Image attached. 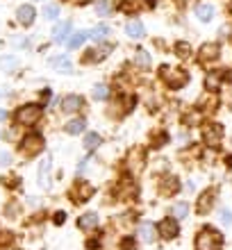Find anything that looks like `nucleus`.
I'll use <instances>...</instances> for the list:
<instances>
[{
    "label": "nucleus",
    "instance_id": "38",
    "mask_svg": "<svg viewBox=\"0 0 232 250\" xmlns=\"http://www.w3.org/2000/svg\"><path fill=\"white\" fill-rule=\"evenodd\" d=\"M175 5H178V7H187V5H189V0H175Z\"/></svg>",
    "mask_w": 232,
    "mask_h": 250
},
{
    "label": "nucleus",
    "instance_id": "41",
    "mask_svg": "<svg viewBox=\"0 0 232 250\" xmlns=\"http://www.w3.org/2000/svg\"><path fill=\"white\" fill-rule=\"evenodd\" d=\"M2 119H5V112H0V121H2Z\"/></svg>",
    "mask_w": 232,
    "mask_h": 250
},
{
    "label": "nucleus",
    "instance_id": "37",
    "mask_svg": "<svg viewBox=\"0 0 232 250\" xmlns=\"http://www.w3.org/2000/svg\"><path fill=\"white\" fill-rule=\"evenodd\" d=\"M0 164H9V155L7 152H0Z\"/></svg>",
    "mask_w": 232,
    "mask_h": 250
},
{
    "label": "nucleus",
    "instance_id": "8",
    "mask_svg": "<svg viewBox=\"0 0 232 250\" xmlns=\"http://www.w3.org/2000/svg\"><path fill=\"white\" fill-rule=\"evenodd\" d=\"M200 134H203V141H205L207 146H219V141L223 139V125L221 123H205L203 130H200Z\"/></svg>",
    "mask_w": 232,
    "mask_h": 250
},
{
    "label": "nucleus",
    "instance_id": "40",
    "mask_svg": "<svg viewBox=\"0 0 232 250\" xmlns=\"http://www.w3.org/2000/svg\"><path fill=\"white\" fill-rule=\"evenodd\" d=\"M226 162H228V166H230V168H232V157H228Z\"/></svg>",
    "mask_w": 232,
    "mask_h": 250
},
{
    "label": "nucleus",
    "instance_id": "9",
    "mask_svg": "<svg viewBox=\"0 0 232 250\" xmlns=\"http://www.w3.org/2000/svg\"><path fill=\"white\" fill-rule=\"evenodd\" d=\"M221 57V48L219 43H203V46L198 48V62H203V64H210V62H216Z\"/></svg>",
    "mask_w": 232,
    "mask_h": 250
},
{
    "label": "nucleus",
    "instance_id": "29",
    "mask_svg": "<svg viewBox=\"0 0 232 250\" xmlns=\"http://www.w3.org/2000/svg\"><path fill=\"white\" fill-rule=\"evenodd\" d=\"M112 2H109V0H98V2H96V14H98V16H109V14H112Z\"/></svg>",
    "mask_w": 232,
    "mask_h": 250
},
{
    "label": "nucleus",
    "instance_id": "24",
    "mask_svg": "<svg viewBox=\"0 0 232 250\" xmlns=\"http://www.w3.org/2000/svg\"><path fill=\"white\" fill-rule=\"evenodd\" d=\"M84 125H86L84 119H71L64 130H66L68 134H82V132H84Z\"/></svg>",
    "mask_w": 232,
    "mask_h": 250
},
{
    "label": "nucleus",
    "instance_id": "25",
    "mask_svg": "<svg viewBox=\"0 0 232 250\" xmlns=\"http://www.w3.org/2000/svg\"><path fill=\"white\" fill-rule=\"evenodd\" d=\"M86 37H89V32H75V34H71V37H68V41H66V46L71 48V50H75V48H80L82 43H84Z\"/></svg>",
    "mask_w": 232,
    "mask_h": 250
},
{
    "label": "nucleus",
    "instance_id": "6",
    "mask_svg": "<svg viewBox=\"0 0 232 250\" xmlns=\"http://www.w3.org/2000/svg\"><path fill=\"white\" fill-rule=\"evenodd\" d=\"M68 196L73 198V203H86L89 198L93 196V187L86 182V180H75V185L71 187V191H68Z\"/></svg>",
    "mask_w": 232,
    "mask_h": 250
},
{
    "label": "nucleus",
    "instance_id": "2",
    "mask_svg": "<svg viewBox=\"0 0 232 250\" xmlns=\"http://www.w3.org/2000/svg\"><path fill=\"white\" fill-rule=\"evenodd\" d=\"M159 78L169 89H182L189 82V73L182 68H171V66H162L159 68Z\"/></svg>",
    "mask_w": 232,
    "mask_h": 250
},
{
    "label": "nucleus",
    "instance_id": "4",
    "mask_svg": "<svg viewBox=\"0 0 232 250\" xmlns=\"http://www.w3.org/2000/svg\"><path fill=\"white\" fill-rule=\"evenodd\" d=\"M214 205H216V189L210 187V189L200 191L198 198H196V211H198L200 216H205L210 211L214 209Z\"/></svg>",
    "mask_w": 232,
    "mask_h": 250
},
{
    "label": "nucleus",
    "instance_id": "21",
    "mask_svg": "<svg viewBox=\"0 0 232 250\" xmlns=\"http://www.w3.org/2000/svg\"><path fill=\"white\" fill-rule=\"evenodd\" d=\"M126 34L130 39H141V37L146 34V27H144V23H139V21H130L126 25Z\"/></svg>",
    "mask_w": 232,
    "mask_h": 250
},
{
    "label": "nucleus",
    "instance_id": "36",
    "mask_svg": "<svg viewBox=\"0 0 232 250\" xmlns=\"http://www.w3.org/2000/svg\"><path fill=\"white\" fill-rule=\"evenodd\" d=\"M64 221H66V214H64V211H57V214H55V225H62Z\"/></svg>",
    "mask_w": 232,
    "mask_h": 250
},
{
    "label": "nucleus",
    "instance_id": "5",
    "mask_svg": "<svg viewBox=\"0 0 232 250\" xmlns=\"http://www.w3.org/2000/svg\"><path fill=\"white\" fill-rule=\"evenodd\" d=\"M21 155H25V157H34V155H39L43 150V137L41 134H27L19 146Z\"/></svg>",
    "mask_w": 232,
    "mask_h": 250
},
{
    "label": "nucleus",
    "instance_id": "1",
    "mask_svg": "<svg viewBox=\"0 0 232 250\" xmlns=\"http://www.w3.org/2000/svg\"><path fill=\"white\" fill-rule=\"evenodd\" d=\"M221 246H223V234L212 225H203L196 232L193 250H221Z\"/></svg>",
    "mask_w": 232,
    "mask_h": 250
},
{
    "label": "nucleus",
    "instance_id": "16",
    "mask_svg": "<svg viewBox=\"0 0 232 250\" xmlns=\"http://www.w3.org/2000/svg\"><path fill=\"white\" fill-rule=\"evenodd\" d=\"M223 78H226V68L223 71H212V73H207V78H205V89L207 91H216L221 86V82H223Z\"/></svg>",
    "mask_w": 232,
    "mask_h": 250
},
{
    "label": "nucleus",
    "instance_id": "26",
    "mask_svg": "<svg viewBox=\"0 0 232 250\" xmlns=\"http://www.w3.org/2000/svg\"><path fill=\"white\" fill-rule=\"evenodd\" d=\"M100 144H103V139H100V134H96V132H89V134L84 137V148L86 150H96Z\"/></svg>",
    "mask_w": 232,
    "mask_h": 250
},
{
    "label": "nucleus",
    "instance_id": "27",
    "mask_svg": "<svg viewBox=\"0 0 232 250\" xmlns=\"http://www.w3.org/2000/svg\"><path fill=\"white\" fill-rule=\"evenodd\" d=\"M175 55H178L180 60H189L191 57V46L187 41H178L175 43Z\"/></svg>",
    "mask_w": 232,
    "mask_h": 250
},
{
    "label": "nucleus",
    "instance_id": "20",
    "mask_svg": "<svg viewBox=\"0 0 232 250\" xmlns=\"http://www.w3.org/2000/svg\"><path fill=\"white\" fill-rule=\"evenodd\" d=\"M50 66L60 73H71L73 71V64H71V60H68L66 55H57V57H53V60H50Z\"/></svg>",
    "mask_w": 232,
    "mask_h": 250
},
{
    "label": "nucleus",
    "instance_id": "18",
    "mask_svg": "<svg viewBox=\"0 0 232 250\" xmlns=\"http://www.w3.org/2000/svg\"><path fill=\"white\" fill-rule=\"evenodd\" d=\"M196 19H198L200 23H210V21L214 19V5H210V2H200V5L196 7Z\"/></svg>",
    "mask_w": 232,
    "mask_h": 250
},
{
    "label": "nucleus",
    "instance_id": "35",
    "mask_svg": "<svg viewBox=\"0 0 232 250\" xmlns=\"http://www.w3.org/2000/svg\"><path fill=\"white\" fill-rule=\"evenodd\" d=\"M0 66H2V68H14V66H19V62L14 60V57H2V60H0Z\"/></svg>",
    "mask_w": 232,
    "mask_h": 250
},
{
    "label": "nucleus",
    "instance_id": "13",
    "mask_svg": "<svg viewBox=\"0 0 232 250\" xmlns=\"http://www.w3.org/2000/svg\"><path fill=\"white\" fill-rule=\"evenodd\" d=\"M68 34H71V21H62L53 30V41L55 43H64V41H68Z\"/></svg>",
    "mask_w": 232,
    "mask_h": 250
},
{
    "label": "nucleus",
    "instance_id": "10",
    "mask_svg": "<svg viewBox=\"0 0 232 250\" xmlns=\"http://www.w3.org/2000/svg\"><path fill=\"white\" fill-rule=\"evenodd\" d=\"M82 107H84V100H82V96H78V93H71V96H64V98H62V112L75 114V112H80Z\"/></svg>",
    "mask_w": 232,
    "mask_h": 250
},
{
    "label": "nucleus",
    "instance_id": "31",
    "mask_svg": "<svg viewBox=\"0 0 232 250\" xmlns=\"http://www.w3.org/2000/svg\"><path fill=\"white\" fill-rule=\"evenodd\" d=\"M119 250H137V239L126 234V237L119 241Z\"/></svg>",
    "mask_w": 232,
    "mask_h": 250
},
{
    "label": "nucleus",
    "instance_id": "42",
    "mask_svg": "<svg viewBox=\"0 0 232 250\" xmlns=\"http://www.w3.org/2000/svg\"><path fill=\"white\" fill-rule=\"evenodd\" d=\"M230 12H232V2H230Z\"/></svg>",
    "mask_w": 232,
    "mask_h": 250
},
{
    "label": "nucleus",
    "instance_id": "14",
    "mask_svg": "<svg viewBox=\"0 0 232 250\" xmlns=\"http://www.w3.org/2000/svg\"><path fill=\"white\" fill-rule=\"evenodd\" d=\"M139 237H141V241L144 244H153L155 239L159 237V232H157V225H153V223H141V228H139Z\"/></svg>",
    "mask_w": 232,
    "mask_h": 250
},
{
    "label": "nucleus",
    "instance_id": "33",
    "mask_svg": "<svg viewBox=\"0 0 232 250\" xmlns=\"http://www.w3.org/2000/svg\"><path fill=\"white\" fill-rule=\"evenodd\" d=\"M43 16H46L48 21H57V16H60V5H46L43 7Z\"/></svg>",
    "mask_w": 232,
    "mask_h": 250
},
{
    "label": "nucleus",
    "instance_id": "17",
    "mask_svg": "<svg viewBox=\"0 0 232 250\" xmlns=\"http://www.w3.org/2000/svg\"><path fill=\"white\" fill-rule=\"evenodd\" d=\"M98 225V214L96 211H86V214H82V216L78 218V228L80 230H93Z\"/></svg>",
    "mask_w": 232,
    "mask_h": 250
},
{
    "label": "nucleus",
    "instance_id": "32",
    "mask_svg": "<svg viewBox=\"0 0 232 250\" xmlns=\"http://www.w3.org/2000/svg\"><path fill=\"white\" fill-rule=\"evenodd\" d=\"M187 214H189V205L182 200V203H178L175 207H173V218H185Z\"/></svg>",
    "mask_w": 232,
    "mask_h": 250
},
{
    "label": "nucleus",
    "instance_id": "28",
    "mask_svg": "<svg viewBox=\"0 0 232 250\" xmlns=\"http://www.w3.org/2000/svg\"><path fill=\"white\" fill-rule=\"evenodd\" d=\"M134 62H137V66L139 68H150V55L146 53V50H137V57H134Z\"/></svg>",
    "mask_w": 232,
    "mask_h": 250
},
{
    "label": "nucleus",
    "instance_id": "39",
    "mask_svg": "<svg viewBox=\"0 0 232 250\" xmlns=\"http://www.w3.org/2000/svg\"><path fill=\"white\" fill-rule=\"evenodd\" d=\"M71 2H78V5H82V2H86V0H71Z\"/></svg>",
    "mask_w": 232,
    "mask_h": 250
},
{
    "label": "nucleus",
    "instance_id": "11",
    "mask_svg": "<svg viewBox=\"0 0 232 250\" xmlns=\"http://www.w3.org/2000/svg\"><path fill=\"white\" fill-rule=\"evenodd\" d=\"M178 191H180V180L175 178V175H169V178L162 180V185H159V193H162V196L171 198V196H175Z\"/></svg>",
    "mask_w": 232,
    "mask_h": 250
},
{
    "label": "nucleus",
    "instance_id": "30",
    "mask_svg": "<svg viewBox=\"0 0 232 250\" xmlns=\"http://www.w3.org/2000/svg\"><path fill=\"white\" fill-rule=\"evenodd\" d=\"M107 98H109V86L107 84L93 86V100H107Z\"/></svg>",
    "mask_w": 232,
    "mask_h": 250
},
{
    "label": "nucleus",
    "instance_id": "3",
    "mask_svg": "<svg viewBox=\"0 0 232 250\" xmlns=\"http://www.w3.org/2000/svg\"><path fill=\"white\" fill-rule=\"evenodd\" d=\"M41 114H43V107L30 103V105L19 107V109H16V114H14V119H16V123H19V125H34L37 121L41 119Z\"/></svg>",
    "mask_w": 232,
    "mask_h": 250
},
{
    "label": "nucleus",
    "instance_id": "19",
    "mask_svg": "<svg viewBox=\"0 0 232 250\" xmlns=\"http://www.w3.org/2000/svg\"><path fill=\"white\" fill-rule=\"evenodd\" d=\"M50 166H53L50 157H46L43 162H41V166H39V185L43 187V189L50 187Z\"/></svg>",
    "mask_w": 232,
    "mask_h": 250
},
{
    "label": "nucleus",
    "instance_id": "23",
    "mask_svg": "<svg viewBox=\"0 0 232 250\" xmlns=\"http://www.w3.org/2000/svg\"><path fill=\"white\" fill-rule=\"evenodd\" d=\"M109 34H112L109 25H105V23H100V25H96V27L91 30V32H89V37H91L93 41H105L107 37H109Z\"/></svg>",
    "mask_w": 232,
    "mask_h": 250
},
{
    "label": "nucleus",
    "instance_id": "12",
    "mask_svg": "<svg viewBox=\"0 0 232 250\" xmlns=\"http://www.w3.org/2000/svg\"><path fill=\"white\" fill-rule=\"evenodd\" d=\"M34 16H37V12H34L32 5H21L19 9H16V21H19L21 25H32L34 23Z\"/></svg>",
    "mask_w": 232,
    "mask_h": 250
},
{
    "label": "nucleus",
    "instance_id": "7",
    "mask_svg": "<svg viewBox=\"0 0 232 250\" xmlns=\"http://www.w3.org/2000/svg\"><path fill=\"white\" fill-rule=\"evenodd\" d=\"M157 232H159V237L166 239V241H173V239L180 234V223H178V218H162L157 223Z\"/></svg>",
    "mask_w": 232,
    "mask_h": 250
},
{
    "label": "nucleus",
    "instance_id": "34",
    "mask_svg": "<svg viewBox=\"0 0 232 250\" xmlns=\"http://www.w3.org/2000/svg\"><path fill=\"white\" fill-rule=\"evenodd\" d=\"M219 221H221L223 225H232V211H230V209H221Z\"/></svg>",
    "mask_w": 232,
    "mask_h": 250
},
{
    "label": "nucleus",
    "instance_id": "22",
    "mask_svg": "<svg viewBox=\"0 0 232 250\" xmlns=\"http://www.w3.org/2000/svg\"><path fill=\"white\" fill-rule=\"evenodd\" d=\"M144 7V0H119V9L123 14H137Z\"/></svg>",
    "mask_w": 232,
    "mask_h": 250
},
{
    "label": "nucleus",
    "instance_id": "15",
    "mask_svg": "<svg viewBox=\"0 0 232 250\" xmlns=\"http://www.w3.org/2000/svg\"><path fill=\"white\" fill-rule=\"evenodd\" d=\"M109 55V48H93V50H86V55L82 57V64H98Z\"/></svg>",
    "mask_w": 232,
    "mask_h": 250
}]
</instances>
